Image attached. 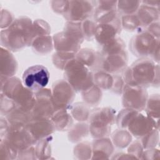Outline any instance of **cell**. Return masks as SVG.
Returning <instances> with one entry per match:
<instances>
[{
	"mask_svg": "<svg viewBox=\"0 0 160 160\" xmlns=\"http://www.w3.org/2000/svg\"><path fill=\"white\" fill-rule=\"evenodd\" d=\"M33 22L26 16H21L6 29L1 31V44L11 51H18L30 46L34 39Z\"/></svg>",
	"mask_w": 160,
	"mask_h": 160,
	"instance_id": "6da1fadb",
	"label": "cell"
},
{
	"mask_svg": "<svg viewBox=\"0 0 160 160\" xmlns=\"http://www.w3.org/2000/svg\"><path fill=\"white\" fill-rule=\"evenodd\" d=\"M159 72V64L149 58H139L122 72L126 84L146 88L152 86Z\"/></svg>",
	"mask_w": 160,
	"mask_h": 160,
	"instance_id": "7a4b0ae2",
	"label": "cell"
},
{
	"mask_svg": "<svg viewBox=\"0 0 160 160\" xmlns=\"http://www.w3.org/2000/svg\"><path fill=\"white\" fill-rule=\"evenodd\" d=\"M52 39L56 51L76 54L81 49V45L84 40L81 22L67 21L63 31L54 34Z\"/></svg>",
	"mask_w": 160,
	"mask_h": 160,
	"instance_id": "3957f363",
	"label": "cell"
},
{
	"mask_svg": "<svg viewBox=\"0 0 160 160\" xmlns=\"http://www.w3.org/2000/svg\"><path fill=\"white\" fill-rule=\"evenodd\" d=\"M131 52L139 58H149L159 62V39L155 38L147 30L136 32L129 42Z\"/></svg>",
	"mask_w": 160,
	"mask_h": 160,
	"instance_id": "277c9868",
	"label": "cell"
},
{
	"mask_svg": "<svg viewBox=\"0 0 160 160\" xmlns=\"http://www.w3.org/2000/svg\"><path fill=\"white\" fill-rule=\"evenodd\" d=\"M116 111L110 107L96 108L91 112L88 119L89 133L94 139L109 137L111 126L116 122Z\"/></svg>",
	"mask_w": 160,
	"mask_h": 160,
	"instance_id": "5b68a950",
	"label": "cell"
},
{
	"mask_svg": "<svg viewBox=\"0 0 160 160\" xmlns=\"http://www.w3.org/2000/svg\"><path fill=\"white\" fill-rule=\"evenodd\" d=\"M64 77L76 92H82L94 84L93 72L76 58L66 65L64 69Z\"/></svg>",
	"mask_w": 160,
	"mask_h": 160,
	"instance_id": "8992f818",
	"label": "cell"
},
{
	"mask_svg": "<svg viewBox=\"0 0 160 160\" xmlns=\"http://www.w3.org/2000/svg\"><path fill=\"white\" fill-rule=\"evenodd\" d=\"M49 72L42 65H34L26 69L22 74V81L24 86L36 92L47 86L49 80Z\"/></svg>",
	"mask_w": 160,
	"mask_h": 160,
	"instance_id": "52a82bcc",
	"label": "cell"
},
{
	"mask_svg": "<svg viewBox=\"0 0 160 160\" xmlns=\"http://www.w3.org/2000/svg\"><path fill=\"white\" fill-rule=\"evenodd\" d=\"M122 104L124 108L138 111H144L148 99L146 88L126 84L122 92Z\"/></svg>",
	"mask_w": 160,
	"mask_h": 160,
	"instance_id": "ba28073f",
	"label": "cell"
},
{
	"mask_svg": "<svg viewBox=\"0 0 160 160\" xmlns=\"http://www.w3.org/2000/svg\"><path fill=\"white\" fill-rule=\"evenodd\" d=\"M138 111L132 118L126 128L132 136L138 139H141L153 129L159 130V119L155 120L146 111Z\"/></svg>",
	"mask_w": 160,
	"mask_h": 160,
	"instance_id": "9c48e42d",
	"label": "cell"
},
{
	"mask_svg": "<svg viewBox=\"0 0 160 160\" xmlns=\"http://www.w3.org/2000/svg\"><path fill=\"white\" fill-rule=\"evenodd\" d=\"M35 104L31 111L32 119H51L56 111L51 89L45 88L35 92Z\"/></svg>",
	"mask_w": 160,
	"mask_h": 160,
	"instance_id": "30bf717a",
	"label": "cell"
},
{
	"mask_svg": "<svg viewBox=\"0 0 160 160\" xmlns=\"http://www.w3.org/2000/svg\"><path fill=\"white\" fill-rule=\"evenodd\" d=\"M52 102L56 110L69 108L76 97V91L65 80H58L51 89Z\"/></svg>",
	"mask_w": 160,
	"mask_h": 160,
	"instance_id": "8fae6325",
	"label": "cell"
},
{
	"mask_svg": "<svg viewBox=\"0 0 160 160\" xmlns=\"http://www.w3.org/2000/svg\"><path fill=\"white\" fill-rule=\"evenodd\" d=\"M95 3L92 1H69V6L64 17L67 21L80 22L93 15Z\"/></svg>",
	"mask_w": 160,
	"mask_h": 160,
	"instance_id": "7c38bea8",
	"label": "cell"
},
{
	"mask_svg": "<svg viewBox=\"0 0 160 160\" xmlns=\"http://www.w3.org/2000/svg\"><path fill=\"white\" fill-rule=\"evenodd\" d=\"M4 139L18 152L36 144L38 142L26 127L10 129Z\"/></svg>",
	"mask_w": 160,
	"mask_h": 160,
	"instance_id": "4fadbf2b",
	"label": "cell"
},
{
	"mask_svg": "<svg viewBox=\"0 0 160 160\" xmlns=\"http://www.w3.org/2000/svg\"><path fill=\"white\" fill-rule=\"evenodd\" d=\"M128 62V56L126 50L118 53L101 55V69L112 74H119L127 67Z\"/></svg>",
	"mask_w": 160,
	"mask_h": 160,
	"instance_id": "5bb4252c",
	"label": "cell"
},
{
	"mask_svg": "<svg viewBox=\"0 0 160 160\" xmlns=\"http://www.w3.org/2000/svg\"><path fill=\"white\" fill-rule=\"evenodd\" d=\"M121 19L106 24H97L94 39L101 46H103L107 42L113 40L118 37L121 31Z\"/></svg>",
	"mask_w": 160,
	"mask_h": 160,
	"instance_id": "9a60e30c",
	"label": "cell"
},
{
	"mask_svg": "<svg viewBox=\"0 0 160 160\" xmlns=\"http://www.w3.org/2000/svg\"><path fill=\"white\" fill-rule=\"evenodd\" d=\"M37 141L51 136L56 131L54 124L51 119H32L26 126Z\"/></svg>",
	"mask_w": 160,
	"mask_h": 160,
	"instance_id": "2e32d148",
	"label": "cell"
},
{
	"mask_svg": "<svg viewBox=\"0 0 160 160\" xmlns=\"http://www.w3.org/2000/svg\"><path fill=\"white\" fill-rule=\"evenodd\" d=\"M17 70L18 62L11 51L1 46L0 52L1 80L13 77Z\"/></svg>",
	"mask_w": 160,
	"mask_h": 160,
	"instance_id": "e0dca14e",
	"label": "cell"
},
{
	"mask_svg": "<svg viewBox=\"0 0 160 160\" xmlns=\"http://www.w3.org/2000/svg\"><path fill=\"white\" fill-rule=\"evenodd\" d=\"M114 146L109 137L94 139L92 143V159H108L113 154Z\"/></svg>",
	"mask_w": 160,
	"mask_h": 160,
	"instance_id": "ac0fdd59",
	"label": "cell"
},
{
	"mask_svg": "<svg viewBox=\"0 0 160 160\" xmlns=\"http://www.w3.org/2000/svg\"><path fill=\"white\" fill-rule=\"evenodd\" d=\"M92 72L101 69V55L99 52L92 49H81L75 57Z\"/></svg>",
	"mask_w": 160,
	"mask_h": 160,
	"instance_id": "d6986e66",
	"label": "cell"
},
{
	"mask_svg": "<svg viewBox=\"0 0 160 160\" xmlns=\"http://www.w3.org/2000/svg\"><path fill=\"white\" fill-rule=\"evenodd\" d=\"M135 14L143 29H145L151 24L159 19V8L151 7L142 3H141L139 8Z\"/></svg>",
	"mask_w": 160,
	"mask_h": 160,
	"instance_id": "ffe728a7",
	"label": "cell"
},
{
	"mask_svg": "<svg viewBox=\"0 0 160 160\" xmlns=\"http://www.w3.org/2000/svg\"><path fill=\"white\" fill-rule=\"evenodd\" d=\"M51 119L54 124L56 130L59 131H69L74 125V119L69 108L56 110Z\"/></svg>",
	"mask_w": 160,
	"mask_h": 160,
	"instance_id": "44dd1931",
	"label": "cell"
},
{
	"mask_svg": "<svg viewBox=\"0 0 160 160\" xmlns=\"http://www.w3.org/2000/svg\"><path fill=\"white\" fill-rule=\"evenodd\" d=\"M13 101L18 108L31 112L36 101L35 92L24 86L15 96Z\"/></svg>",
	"mask_w": 160,
	"mask_h": 160,
	"instance_id": "7402d4cb",
	"label": "cell"
},
{
	"mask_svg": "<svg viewBox=\"0 0 160 160\" xmlns=\"http://www.w3.org/2000/svg\"><path fill=\"white\" fill-rule=\"evenodd\" d=\"M5 117L9 122V129L25 128L32 120L30 112H27L18 108Z\"/></svg>",
	"mask_w": 160,
	"mask_h": 160,
	"instance_id": "603a6c76",
	"label": "cell"
},
{
	"mask_svg": "<svg viewBox=\"0 0 160 160\" xmlns=\"http://www.w3.org/2000/svg\"><path fill=\"white\" fill-rule=\"evenodd\" d=\"M23 87L22 81L17 77L1 80V93L12 100Z\"/></svg>",
	"mask_w": 160,
	"mask_h": 160,
	"instance_id": "cb8c5ba5",
	"label": "cell"
},
{
	"mask_svg": "<svg viewBox=\"0 0 160 160\" xmlns=\"http://www.w3.org/2000/svg\"><path fill=\"white\" fill-rule=\"evenodd\" d=\"M30 46L35 52L39 54H48L54 48L52 37L50 35L37 36L33 39Z\"/></svg>",
	"mask_w": 160,
	"mask_h": 160,
	"instance_id": "d4e9b609",
	"label": "cell"
},
{
	"mask_svg": "<svg viewBox=\"0 0 160 160\" xmlns=\"http://www.w3.org/2000/svg\"><path fill=\"white\" fill-rule=\"evenodd\" d=\"M89 133L88 124L84 122H79L72 126L68 131V138L72 143L82 141Z\"/></svg>",
	"mask_w": 160,
	"mask_h": 160,
	"instance_id": "484cf974",
	"label": "cell"
},
{
	"mask_svg": "<svg viewBox=\"0 0 160 160\" xmlns=\"http://www.w3.org/2000/svg\"><path fill=\"white\" fill-rule=\"evenodd\" d=\"M132 135L125 129L119 128L111 134V139L114 146L118 149H124L132 142Z\"/></svg>",
	"mask_w": 160,
	"mask_h": 160,
	"instance_id": "4316f807",
	"label": "cell"
},
{
	"mask_svg": "<svg viewBox=\"0 0 160 160\" xmlns=\"http://www.w3.org/2000/svg\"><path fill=\"white\" fill-rule=\"evenodd\" d=\"M69 109L73 119L79 122L88 121L91 112L90 106L84 102H78L71 104Z\"/></svg>",
	"mask_w": 160,
	"mask_h": 160,
	"instance_id": "83f0119b",
	"label": "cell"
},
{
	"mask_svg": "<svg viewBox=\"0 0 160 160\" xmlns=\"http://www.w3.org/2000/svg\"><path fill=\"white\" fill-rule=\"evenodd\" d=\"M83 101L89 106L98 105L102 99V90L94 84L81 92Z\"/></svg>",
	"mask_w": 160,
	"mask_h": 160,
	"instance_id": "f1b7e54d",
	"label": "cell"
},
{
	"mask_svg": "<svg viewBox=\"0 0 160 160\" xmlns=\"http://www.w3.org/2000/svg\"><path fill=\"white\" fill-rule=\"evenodd\" d=\"M93 81L101 90H110L113 84V74L100 69L93 72Z\"/></svg>",
	"mask_w": 160,
	"mask_h": 160,
	"instance_id": "f546056e",
	"label": "cell"
},
{
	"mask_svg": "<svg viewBox=\"0 0 160 160\" xmlns=\"http://www.w3.org/2000/svg\"><path fill=\"white\" fill-rule=\"evenodd\" d=\"M52 137L42 139L38 141L35 147V152L37 159H48L51 158V142Z\"/></svg>",
	"mask_w": 160,
	"mask_h": 160,
	"instance_id": "4dcf8cb0",
	"label": "cell"
},
{
	"mask_svg": "<svg viewBox=\"0 0 160 160\" xmlns=\"http://www.w3.org/2000/svg\"><path fill=\"white\" fill-rule=\"evenodd\" d=\"M126 50V44L123 40L117 37L113 40L101 46L100 53L101 55H108L110 54L118 53Z\"/></svg>",
	"mask_w": 160,
	"mask_h": 160,
	"instance_id": "1f68e13d",
	"label": "cell"
},
{
	"mask_svg": "<svg viewBox=\"0 0 160 160\" xmlns=\"http://www.w3.org/2000/svg\"><path fill=\"white\" fill-rule=\"evenodd\" d=\"M121 23L122 29L131 32H140L144 29L141 26V24L136 14L121 16Z\"/></svg>",
	"mask_w": 160,
	"mask_h": 160,
	"instance_id": "d6a6232c",
	"label": "cell"
},
{
	"mask_svg": "<svg viewBox=\"0 0 160 160\" xmlns=\"http://www.w3.org/2000/svg\"><path fill=\"white\" fill-rule=\"evenodd\" d=\"M141 3L139 1H118L117 11L121 16L133 14L138 11Z\"/></svg>",
	"mask_w": 160,
	"mask_h": 160,
	"instance_id": "836d02e7",
	"label": "cell"
},
{
	"mask_svg": "<svg viewBox=\"0 0 160 160\" xmlns=\"http://www.w3.org/2000/svg\"><path fill=\"white\" fill-rule=\"evenodd\" d=\"M75 53L56 51L52 56V63L58 69L64 71L68 63L76 57Z\"/></svg>",
	"mask_w": 160,
	"mask_h": 160,
	"instance_id": "e575fe53",
	"label": "cell"
},
{
	"mask_svg": "<svg viewBox=\"0 0 160 160\" xmlns=\"http://www.w3.org/2000/svg\"><path fill=\"white\" fill-rule=\"evenodd\" d=\"M74 157L78 159H89L92 158V144L81 141L74 148Z\"/></svg>",
	"mask_w": 160,
	"mask_h": 160,
	"instance_id": "d590c367",
	"label": "cell"
},
{
	"mask_svg": "<svg viewBox=\"0 0 160 160\" xmlns=\"http://www.w3.org/2000/svg\"><path fill=\"white\" fill-rule=\"evenodd\" d=\"M144 111L154 119H159V96L152 94L148 97Z\"/></svg>",
	"mask_w": 160,
	"mask_h": 160,
	"instance_id": "8d00e7d4",
	"label": "cell"
},
{
	"mask_svg": "<svg viewBox=\"0 0 160 160\" xmlns=\"http://www.w3.org/2000/svg\"><path fill=\"white\" fill-rule=\"evenodd\" d=\"M138 112V111L129 108H124L122 109L116 118V122L119 128L126 129L130 120Z\"/></svg>",
	"mask_w": 160,
	"mask_h": 160,
	"instance_id": "74e56055",
	"label": "cell"
},
{
	"mask_svg": "<svg viewBox=\"0 0 160 160\" xmlns=\"http://www.w3.org/2000/svg\"><path fill=\"white\" fill-rule=\"evenodd\" d=\"M19 152L12 147L6 139H1L0 142V159H18Z\"/></svg>",
	"mask_w": 160,
	"mask_h": 160,
	"instance_id": "f35d334b",
	"label": "cell"
},
{
	"mask_svg": "<svg viewBox=\"0 0 160 160\" xmlns=\"http://www.w3.org/2000/svg\"><path fill=\"white\" fill-rule=\"evenodd\" d=\"M144 149L154 148L159 142V130L152 129L146 135L141 138L140 140Z\"/></svg>",
	"mask_w": 160,
	"mask_h": 160,
	"instance_id": "ab89813d",
	"label": "cell"
},
{
	"mask_svg": "<svg viewBox=\"0 0 160 160\" xmlns=\"http://www.w3.org/2000/svg\"><path fill=\"white\" fill-rule=\"evenodd\" d=\"M97 24L94 19H87L81 22V28L85 40L91 41L94 39L95 30Z\"/></svg>",
	"mask_w": 160,
	"mask_h": 160,
	"instance_id": "60d3db41",
	"label": "cell"
},
{
	"mask_svg": "<svg viewBox=\"0 0 160 160\" xmlns=\"http://www.w3.org/2000/svg\"><path fill=\"white\" fill-rule=\"evenodd\" d=\"M33 36L49 35L51 33V27L49 24L42 19H36L33 21Z\"/></svg>",
	"mask_w": 160,
	"mask_h": 160,
	"instance_id": "b9f144b4",
	"label": "cell"
},
{
	"mask_svg": "<svg viewBox=\"0 0 160 160\" xmlns=\"http://www.w3.org/2000/svg\"><path fill=\"white\" fill-rule=\"evenodd\" d=\"M0 110L2 116H6L14 109L17 108L15 102L1 93V102H0Z\"/></svg>",
	"mask_w": 160,
	"mask_h": 160,
	"instance_id": "7bdbcfd3",
	"label": "cell"
},
{
	"mask_svg": "<svg viewBox=\"0 0 160 160\" xmlns=\"http://www.w3.org/2000/svg\"><path fill=\"white\" fill-rule=\"evenodd\" d=\"M125 84L126 82L122 74H113V84L110 90L114 94L121 95L122 92Z\"/></svg>",
	"mask_w": 160,
	"mask_h": 160,
	"instance_id": "ee69618b",
	"label": "cell"
},
{
	"mask_svg": "<svg viewBox=\"0 0 160 160\" xmlns=\"http://www.w3.org/2000/svg\"><path fill=\"white\" fill-rule=\"evenodd\" d=\"M143 151L144 148L139 140H136L131 142L128 146V152L135 157L137 159L141 158Z\"/></svg>",
	"mask_w": 160,
	"mask_h": 160,
	"instance_id": "f6af8a7d",
	"label": "cell"
},
{
	"mask_svg": "<svg viewBox=\"0 0 160 160\" xmlns=\"http://www.w3.org/2000/svg\"><path fill=\"white\" fill-rule=\"evenodd\" d=\"M51 5L55 12L64 16L69 8V1H52Z\"/></svg>",
	"mask_w": 160,
	"mask_h": 160,
	"instance_id": "bcb514c9",
	"label": "cell"
},
{
	"mask_svg": "<svg viewBox=\"0 0 160 160\" xmlns=\"http://www.w3.org/2000/svg\"><path fill=\"white\" fill-rule=\"evenodd\" d=\"M13 14L7 9H2L1 11V30L8 28L14 22Z\"/></svg>",
	"mask_w": 160,
	"mask_h": 160,
	"instance_id": "7dc6e473",
	"label": "cell"
},
{
	"mask_svg": "<svg viewBox=\"0 0 160 160\" xmlns=\"http://www.w3.org/2000/svg\"><path fill=\"white\" fill-rule=\"evenodd\" d=\"M18 159H37L35 152V148L29 147L19 152Z\"/></svg>",
	"mask_w": 160,
	"mask_h": 160,
	"instance_id": "c3c4849f",
	"label": "cell"
},
{
	"mask_svg": "<svg viewBox=\"0 0 160 160\" xmlns=\"http://www.w3.org/2000/svg\"><path fill=\"white\" fill-rule=\"evenodd\" d=\"M159 151L155 148L146 149L142 152L141 159H159Z\"/></svg>",
	"mask_w": 160,
	"mask_h": 160,
	"instance_id": "681fc988",
	"label": "cell"
},
{
	"mask_svg": "<svg viewBox=\"0 0 160 160\" xmlns=\"http://www.w3.org/2000/svg\"><path fill=\"white\" fill-rule=\"evenodd\" d=\"M149 33H151L155 38L159 39V21L151 24L146 29Z\"/></svg>",
	"mask_w": 160,
	"mask_h": 160,
	"instance_id": "f907efd6",
	"label": "cell"
},
{
	"mask_svg": "<svg viewBox=\"0 0 160 160\" xmlns=\"http://www.w3.org/2000/svg\"><path fill=\"white\" fill-rule=\"evenodd\" d=\"M9 129V124L6 117L1 118V139L5 138Z\"/></svg>",
	"mask_w": 160,
	"mask_h": 160,
	"instance_id": "816d5d0a",
	"label": "cell"
},
{
	"mask_svg": "<svg viewBox=\"0 0 160 160\" xmlns=\"http://www.w3.org/2000/svg\"><path fill=\"white\" fill-rule=\"evenodd\" d=\"M111 159H137L135 157L132 156L131 154L128 153H125L123 152H116L112 155L111 157Z\"/></svg>",
	"mask_w": 160,
	"mask_h": 160,
	"instance_id": "f5cc1de1",
	"label": "cell"
}]
</instances>
